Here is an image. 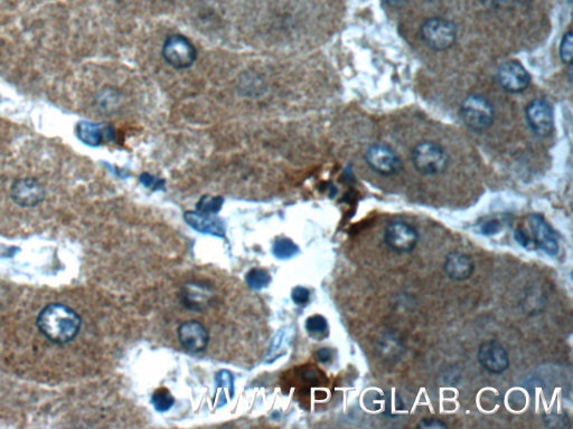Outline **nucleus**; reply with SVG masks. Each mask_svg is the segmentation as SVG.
<instances>
[{
  "label": "nucleus",
  "instance_id": "obj_11",
  "mask_svg": "<svg viewBox=\"0 0 573 429\" xmlns=\"http://www.w3.org/2000/svg\"><path fill=\"white\" fill-rule=\"evenodd\" d=\"M177 332L183 348L192 354L204 351L210 342L208 331L199 321H188L181 324Z\"/></svg>",
  "mask_w": 573,
  "mask_h": 429
},
{
  "label": "nucleus",
  "instance_id": "obj_28",
  "mask_svg": "<svg viewBox=\"0 0 573 429\" xmlns=\"http://www.w3.org/2000/svg\"><path fill=\"white\" fill-rule=\"evenodd\" d=\"M333 358V352L332 350L328 348H322L319 349L318 352H317V359L320 361V363H326L328 361H330Z\"/></svg>",
  "mask_w": 573,
  "mask_h": 429
},
{
  "label": "nucleus",
  "instance_id": "obj_6",
  "mask_svg": "<svg viewBox=\"0 0 573 429\" xmlns=\"http://www.w3.org/2000/svg\"><path fill=\"white\" fill-rule=\"evenodd\" d=\"M384 242L395 253H411L419 242V234L410 224L395 220L384 229Z\"/></svg>",
  "mask_w": 573,
  "mask_h": 429
},
{
  "label": "nucleus",
  "instance_id": "obj_3",
  "mask_svg": "<svg viewBox=\"0 0 573 429\" xmlns=\"http://www.w3.org/2000/svg\"><path fill=\"white\" fill-rule=\"evenodd\" d=\"M420 34L428 48L440 52L451 48L456 42L457 28L451 20L434 17L423 22Z\"/></svg>",
  "mask_w": 573,
  "mask_h": 429
},
{
  "label": "nucleus",
  "instance_id": "obj_12",
  "mask_svg": "<svg viewBox=\"0 0 573 429\" xmlns=\"http://www.w3.org/2000/svg\"><path fill=\"white\" fill-rule=\"evenodd\" d=\"M10 196L20 207H35L44 201L45 190L35 179L22 178L11 186Z\"/></svg>",
  "mask_w": 573,
  "mask_h": 429
},
{
  "label": "nucleus",
  "instance_id": "obj_24",
  "mask_svg": "<svg viewBox=\"0 0 573 429\" xmlns=\"http://www.w3.org/2000/svg\"><path fill=\"white\" fill-rule=\"evenodd\" d=\"M140 182L147 188L153 187L154 190L162 189L164 187V184H165V182L162 180V179H156L155 177L151 176L149 173H143L141 176H140Z\"/></svg>",
  "mask_w": 573,
  "mask_h": 429
},
{
  "label": "nucleus",
  "instance_id": "obj_1",
  "mask_svg": "<svg viewBox=\"0 0 573 429\" xmlns=\"http://www.w3.org/2000/svg\"><path fill=\"white\" fill-rule=\"evenodd\" d=\"M36 326L48 341L55 344L72 342L81 330L80 315L65 304L52 303L41 311Z\"/></svg>",
  "mask_w": 573,
  "mask_h": 429
},
{
  "label": "nucleus",
  "instance_id": "obj_8",
  "mask_svg": "<svg viewBox=\"0 0 573 429\" xmlns=\"http://www.w3.org/2000/svg\"><path fill=\"white\" fill-rule=\"evenodd\" d=\"M525 115L528 124L537 137H548L553 131V109L544 99L531 101L526 106Z\"/></svg>",
  "mask_w": 573,
  "mask_h": 429
},
{
  "label": "nucleus",
  "instance_id": "obj_23",
  "mask_svg": "<svg viewBox=\"0 0 573 429\" xmlns=\"http://www.w3.org/2000/svg\"><path fill=\"white\" fill-rule=\"evenodd\" d=\"M309 298H311V292L306 287L297 286L291 292V298L297 305H305L309 301Z\"/></svg>",
  "mask_w": 573,
  "mask_h": 429
},
{
  "label": "nucleus",
  "instance_id": "obj_14",
  "mask_svg": "<svg viewBox=\"0 0 573 429\" xmlns=\"http://www.w3.org/2000/svg\"><path fill=\"white\" fill-rule=\"evenodd\" d=\"M446 275L453 281H466L473 275L475 264L472 257L462 252H451L444 264Z\"/></svg>",
  "mask_w": 573,
  "mask_h": 429
},
{
  "label": "nucleus",
  "instance_id": "obj_21",
  "mask_svg": "<svg viewBox=\"0 0 573 429\" xmlns=\"http://www.w3.org/2000/svg\"><path fill=\"white\" fill-rule=\"evenodd\" d=\"M306 330L313 337L324 335L328 330L327 320L322 315H313L306 321Z\"/></svg>",
  "mask_w": 573,
  "mask_h": 429
},
{
  "label": "nucleus",
  "instance_id": "obj_20",
  "mask_svg": "<svg viewBox=\"0 0 573 429\" xmlns=\"http://www.w3.org/2000/svg\"><path fill=\"white\" fill-rule=\"evenodd\" d=\"M223 204V197H220V196H216V197L204 196V197L199 199V203L196 205V210H197V212H203V214H218L221 210Z\"/></svg>",
  "mask_w": 573,
  "mask_h": 429
},
{
  "label": "nucleus",
  "instance_id": "obj_4",
  "mask_svg": "<svg viewBox=\"0 0 573 429\" xmlns=\"http://www.w3.org/2000/svg\"><path fill=\"white\" fill-rule=\"evenodd\" d=\"M462 121L474 131H484L492 126L494 109L490 101L481 95H469L460 108Z\"/></svg>",
  "mask_w": 573,
  "mask_h": 429
},
{
  "label": "nucleus",
  "instance_id": "obj_18",
  "mask_svg": "<svg viewBox=\"0 0 573 429\" xmlns=\"http://www.w3.org/2000/svg\"><path fill=\"white\" fill-rule=\"evenodd\" d=\"M246 282L253 290H261L271 283V276L262 268H252L246 275Z\"/></svg>",
  "mask_w": 573,
  "mask_h": 429
},
{
  "label": "nucleus",
  "instance_id": "obj_7",
  "mask_svg": "<svg viewBox=\"0 0 573 429\" xmlns=\"http://www.w3.org/2000/svg\"><path fill=\"white\" fill-rule=\"evenodd\" d=\"M365 160L369 168L381 176H395L402 169L400 158L389 145L383 143L371 145L365 152Z\"/></svg>",
  "mask_w": 573,
  "mask_h": 429
},
{
  "label": "nucleus",
  "instance_id": "obj_2",
  "mask_svg": "<svg viewBox=\"0 0 573 429\" xmlns=\"http://www.w3.org/2000/svg\"><path fill=\"white\" fill-rule=\"evenodd\" d=\"M411 160L414 168L425 176L439 175L448 166L445 149L431 141H423L416 145L411 152Z\"/></svg>",
  "mask_w": 573,
  "mask_h": 429
},
{
  "label": "nucleus",
  "instance_id": "obj_5",
  "mask_svg": "<svg viewBox=\"0 0 573 429\" xmlns=\"http://www.w3.org/2000/svg\"><path fill=\"white\" fill-rule=\"evenodd\" d=\"M162 56L174 68L185 70L194 64L197 52L188 37L171 35L164 43Z\"/></svg>",
  "mask_w": 573,
  "mask_h": 429
},
{
  "label": "nucleus",
  "instance_id": "obj_10",
  "mask_svg": "<svg viewBox=\"0 0 573 429\" xmlns=\"http://www.w3.org/2000/svg\"><path fill=\"white\" fill-rule=\"evenodd\" d=\"M497 81L507 92L520 93L529 87L531 76L520 61H509L498 67Z\"/></svg>",
  "mask_w": 573,
  "mask_h": 429
},
{
  "label": "nucleus",
  "instance_id": "obj_15",
  "mask_svg": "<svg viewBox=\"0 0 573 429\" xmlns=\"http://www.w3.org/2000/svg\"><path fill=\"white\" fill-rule=\"evenodd\" d=\"M184 219L192 228L203 233V234L213 235L216 237H224L225 226L220 218L214 214H203L199 212H186Z\"/></svg>",
  "mask_w": 573,
  "mask_h": 429
},
{
  "label": "nucleus",
  "instance_id": "obj_17",
  "mask_svg": "<svg viewBox=\"0 0 573 429\" xmlns=\"http://www.w3.org/2000/svg\"><path fill=\"white\" fill-rule=\"evenodd\" d=\"M272 253L277 259H290L299 253V248L288 238H279L274 242Z\"/></svg>",
  "mask_w": 573,
  "mask_h": 429
},
{
  "label": "nucleus",
  "instance_id": "obj_16",
  "mask_svg": "<svg viewBox=\"0 0 573 429\" xmlns=\"http://www.w3.org/2000/svg\"><path fill=\"white\" fill-rule=\"evenodd\" d=\"M78 139L85 145L98 147L104 143V139L112 140L115 137L111 128H104L98 123L82 121L76 126Z\"/></svg>",
  "mask_w": 573,
  "mask_h": 429
},
{
  "label": "nucleus",
  "instance_id": "obj_25",
  "mask_svg": "<svg viewBox=\"0 0 573 429\" xmlns=\"http://www.w3.org/2000/svg\"><path fill=\"white\" fill-rule=\"evenodd\" d=\"M216 381L222 387L229 388L231 391H233V378L229 371H220L216 376Z\"/></svg>",
  "mask_w": 573,
  "mask_h": 429
},
{
  "label": "nucleus",
  "instance_id": "obj_29",
  "mask_svg": "<svg viewBox=\"0 0 573 429\" xmlns=\"http://www.w3.org/2000/svg\"><path fill=\"white\" fill-rule=\"evenodd\" d=\"M515 238L518 240V244L524 246V247H526L530 242L529 237H528V235H526L522 229H518V231H515Z\"/></svg>",
  "mask_w": 573,
  "mask_h": 429
},
{
  "label": "nucleus",
  "instance_id": "obj_19",
  "mask_svg": "<svg viewBox=\"0 0 573 429\" xmlns=\"http://www.w3.org/2000/svg\"><path fill=\"white\" fill-rule=\"evenodd\" d=\"M151 402L154 405L155 409L160 413H164L167 410L171 409L175 404V399L173 395L169 393L166 388H160L158 391H155L151 398Z\"/></svg>",
  "mask_w": 573,
  "mask_h": 429
},
{
  "label": "nucleus",
  "instance_id": "obj_9",
  "mask_svg": "<svg viewBox=\"0 0 573 429\" xmlns=\"http://www.w3.org/2000/svg\"><path fill=\"white\" fill-rule=\"evenodd\" d=\"M477 359L481 367L490 374L501 375L509 367L507 350L496 340L485 341L479 348Z\"/></svg>",
  "mask_w": 573,
  "mask_h": 429
},
{
  "label": "nucleus",
  "instance_id": "obj_26",
  "mask_svg": "<svg viewBox=\"0 0 573 429\" xmlns=\"http://www.w3.org/2000/svg\"><path fill=\"white\" fill-rule=\"evenodd\" d=\"M419 427L421 428H446V425L442 423L441 421H438V419H423L421 423L419 424Z\"/></svg>",
  "mask_w": 573,
  "mask_h": 429
},
{
  "label": "nucleus",
  "instance_id": "obj_27",
  "mask_svg": "<svg viewBox=\"0 0 573 429\" xmlns=\"http://www.w3.org/2000/svg\"><path fill=\"white\" fill-rule=\"evenodd\" d=\"M498 231H500V223L496 221V220L488 221V223L485 224V225L483 226V228H481L483 234L486 235L496 234Z\"/></svg>",
  "mask_w": 573,
  "mask_h": 429
},
{
  "label": "nucleus",
  "instance_id": "obj_13",
  "mask_svg": "<svg viewBox=\"0 0 573 429\" xmlns=\"http://www.w3.org/2000/svg\"><path fill=\"white\" fill-rule=\"evenodd\" d=\"M529 221L537 247L550 256H556L559 252L557 233L541 214H531Z\"/></svg>",
  "mask_w": 573,
  "mask_h": 429
},
{
  "label": "nucleus",
  "instance_id": "obj_22",
  "mask_svg": "<svg viewBox=\"0 0 573 429\" xmlns=\"http://www.w3.org/2000/svg\"><path fill=\"white\" fill-rule=\"evenodd\" d=\"M572 31L565 34L561 44H560V57L565 64L571 65L572 63Z\"/></svg>",
  "mask_w": 573,
  "mask_h": 429
}]
</instances>
